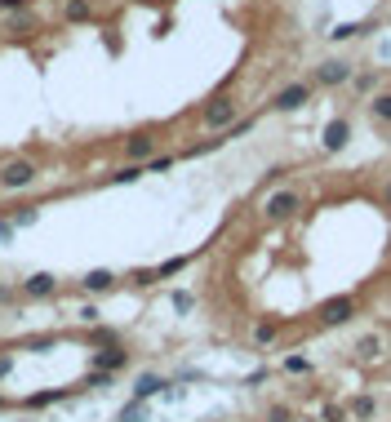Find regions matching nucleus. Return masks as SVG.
<instances>
[{
  "mask_svg": "<svg viewBox=\"0 0 391 422\" xmlns=\"http://www.w3.org/2000/svg\"><path fill=\"white\" fill-rule=\"evenodd\" d=\"M142 169H147V174H165V169H174V156H152Z\"/></svg>",
  "mask_w": 391,
  "mask_h": 422,
  "instance_id": "23",
  "label": "nucleus"
},
{
  "mask_svg": "<svg viewBox=\"0 0 391 422\" xmlns=\"http://www.w3.org/2000/svg\"><path fill=\"white\" fill-rule=\"evenodd\" d=\"M31 27H36L31 14H18V18H14V31H31Z\"/></svg>",
  "mask_w": 391,
  "mask_h": 422,
  "instance_id": "31",
  "label": "nucleus"
},
{
  "mask_svg": "<svg viewBox=\"0 0 391 422\" xmlns=\"http://www.w3.org/2000/svg\"><path fill=\"white\" fill-rule=\"evenodd\" d=\"M285 373H311V360H302V356H289V360H285Z\"/></svg>",
  "mask_w": 391,
  "mask_h": 422,
  "instance_id": "26",
  "label": "nucleus"
},
{
  "mask_svg": "<svg viewBox=\"0 0 391 422\" xmlns=\"http://www.w3.org/2000/svg\"><path fill=\"white\" fill-rule=\"evenodd\" d=\"M298 209H302L298 191H276V196H267V204H263V218H267V223H285V218H293Z\"/></svg>",
  "mask_w": 391,
  "mask_h": 422,
  "instance_id": "2",
  "label": "nucleus"
},
{
  "mask_svg": "<svg viewBox=\"0 0 391 422\" xmlns=\"http://www.w3.org/2000/svg\"><path fill=\"white\" fill-rule=\"evenodd\" d=\"M356 311H360L356 298H351V294H338V298H325V303L316 307V320H320L325 329H338V324H347Z\"/></svg>",
  "mask_w": 391,
  "mask_h": 422,
  "instance_id": "1",
  "label": "nucleus"
},
{
  "mask_svg": "<svg viewBox=\"0 0 391 422\" xmlns=\"http://www.w3.org/2000/svg\"><path fill=\"white\" fill-rule=\"evenodd\" d=\"M84 289H89V294H107V289H112L116 285V276L112 271H103V267H98V271H89V276H84V280H80Z\"/></svg>",
  "mask_w": 391,
  "mask_h": 422,
  "instance_id": "13",
  "label": "nucleus"
},
{
  "mask_svg": "<svg viewBox=\"0 0 391 422\" xmlns=\"http://www.w3.org/2000/svg\"><path fill=\"white\" fill-rule=\"evenodd\" d=\"M293 418V409H285V405H272V414H267V422H289Z\"/></svg>",
  "mask_w": 391,
  "mask_h": 422,
  "instance_id": "28",
  "label": "nucleus"
},
{
  "mask_svg": "<svg viewBox=\"0 0 391 422\" xmlns=\"http://www.w3.org/2000/svg\"><path fill=\"white\" fill-rule=\"evenodd\" d=\"M142 174H147L142 165H120L116 174H112V183H133V178H142Z\"/></svg>",
  "mask_w": 391,
  "mask_h": 422,
  "instance_id": "19",
  "label": "nucleus"
},
{
  "mask_svg": "<svg viewBox=\"0 0 391 422\" xmlns=\"http://www.w3.org/2000/svg\"><path fill=\"white\" fill-rule=\"evenodd\" d=\"M165 387H169L165 378H156V373H142V378L133 382V400H142V405H147V400H152V395H161Z\"/></svg>",
  "mask_w": 391,
  "mask_h": 422,
  "instance_id": "10",
  "label": "nucleus"
},
{
  "mask_svg": "<svg viewBox=\"0 0 391 422\" xmlns=\"http://www.w3.org/2000/svg\"><path fill=\"white\" fill-rule=\"evenodd\" d=\"M378 200H383V209H391V178L383 183V191H378Z\"/></svg>",
  "mask_w": 391,
  "mask_h": 422,
  "instance_id": "33",
  "label": "nucleus"
},
{
  "mask_svg": "<svg viewBox=\"0 0 391 422\" xmlns=\"http://www.w3.org/2000/svg\"><path fill=\"white\" fill-rule=\"evenodd\" d=\"M94 347H120L116 329H94Z\"/></svg>",
  "mask_w": 391,
  "mask_h": 422,
  "instance_id": "25",
  "label": "nucleus"
},
{
  "mask_svg": "<svg viewBox=\"0 0 391 422\" xmlns=\"http://www.w3.org/2000/svg\"><path fill=\"white\" fill-rule=\"evenodd\" d=\"M67 395H76V387H71V391H40V395H31V409H45V405H58V400H67Z\"/></svg>",
  "mask_w": 391,
  "mask_h": 422,
  "instance_id": "16",
  "label": "nucleus"
},
{
  "mask_svg": "<svg viewBox=\"0 0 391 422\" xmlns=\"http://www.w3.org/2000/svg\"><path fill=\"white\" fill-rule=\"evenodd\" d=\"M0 409H5V395H0Z\"/></svg>",
  "mask_w": 391,
  "mask_h": 422,
  "instance_id": "36",
  "label": "nucleus"
},
{
  "mask_svg": "<svg viewBox=\"0 0 391 422\" xmlns=\"http://www.w3.org/2000/svg\"><path fill=\"white\" fill-rule=\"evenodd\" d=\"M89 14H94L89 0H67V5H63V18H67V22H84Z\"/></svg>",
  "mask_w": 391,
  "mask_h": 422,
  "instance_id": "15",
  "label": "nucleus"
},
{
  "mask_svg": "<svg viewBox=\"0 0 391 422\" xmlns=\"http://www.w3.org/2000/svg\"><path fill=\"white\" fill-rule=\"evenodd\" d=\"M191 303H196V298H191V294H182V289L174 294V307H178V311H191Z\"/></svg>",
  "mask_w": 391,
  "mask_h": 422,
  "instance_id": "30",
  "label": "nucleus"
},
{
  "mask_svg": "<svg viewBox=\"0 0 391 422\" xmlns=\"http://www.w3.org/2000/svg\"><path fill=\"white\" fill-rule=\"evenodd\" d=\"M236 116H240V107L231 98H214L209 107H205V125H209V129H231V125H236Z\"/></svg>",
  "mask_w": 391,
  "mask_h": 422,
  "instance_id": "4",
  "label": "nucleus"
},
{
  "mask_svg": "<svg viewBox=\"0 0 391 422\" xmlns=\"http://www.w3.org/2000/svg\"><path fill=\"white\" fill-rule=\"evenodd\" d=\"M36 183V165L31 160H9L5 169H0V187L5 191H22Z\"/></svg>",
  "mask_w": 391,
  "mask_h": 422,
  "instance_id": "3",
  "label": "nucleus"
},
{
  "mask_svg": "<svg viewBox=\"0 0 391 422\" xmlns=\"http://www.w3.org/2000/svg\"><path fill=\"white\" fill-rule=\"evenodd\" d=\"M142 414H147V405L142 400H129L125 409H120V422H142Z\"/></svg>",
  "mask_w": 391,
  "mask_h": 422,
  "instance_id": "21",
  "label": "nucleus"
},
{
  "mask_svg": "<svg viewBox=\"0 0 391 422\" xmlns=\"http://www.w3.org/2000/svg\"><path fill=\"white\" fill-rule=\"evenodd\" d=\"M280 329H276V324L272 320H263V324H253V342H272V338H276Z\"/></svg>",
  "mask_w": 391,
  "mask_h": 422,
  "instance_id": "24",
  "label": "nucleus"
},
{
  "mask_svg": "<svg viewBox=\"0 0 391 422\" xmlns=\"http://www.w3.org/2000/svg\"><path fill=\"white\" fill-rule=\"evenodd\" d=\"M360 31H369V22H347V27H338L329 36H334V40H351V36H360Z\"/></svg>",
  "mask_w": 391,
  "mask_h": 422,
  "instance_id": "22",
  "label": "nucleus"
},
{
  "mask_svg": "<svg viewBox=\"0 0 391 422\" xmlns=\"http://www.w3.org/2000/svg\"><path fill=\"white\" fill-rule=\"evenodd\" d=\"M351 352H356V360H378L383 356V333H360Z\"/></svg>",
  "mask_w": 391,
  "mask_h": 422,
  "instance_id": "12",
  "label": "nucleus"
},
{
  "mask_svg": "<svg viewBox=\"0 0 391 422\" xmlns=\"http://www.w3.org/2000/svg\"><path fill=\"white\" fill-rule=\"evenodd\" d=\"M125 156H129V165H147L156 156V138L152 134H133L129 142H125Z\"/></svg>",
  "mask_w": 391,
  "mask_h": 422,
  "instance_id": "5",
  "label": "nucleus"
},
{
  "mask_svg": "<svg viewBox=\"0 0 391 422\" xmlns=\"http://www.w3.org/2000/svg\"><path fill=\"white\" fill-rule=\"evenodd\" d=\"M347 138H351V125H347V120H329V125H325V151H342V147H347Z\"/></svg>",
  "mask_w": 391,
  "mask_h": 422,
  "instance_id": "9",
  "label": "nucleus"
},
{
  "mask_svg": "<svg viewBox=\"0 0 391 422\" xmlns=\"http://www.w3.org/2000/svg\"><path fill=\"white\" fill-rule=\"evenodd\" d=\"M58 338L54 333H40V338H27V352H45V347H54Z\"/></svg>",
  "mask_w": 391,
  "mask_h": 422,
  "instance_id": "27",
  "label": "nucleus"
},
{
  "mask_svg": "<svg viewBox=\"0 0 391 422\" xmlns=\"http://www.w3.org/2000/svg\"><path fill=\"white\" fill-rule=\"evenodd\" d=\"M125 365H129L125 347H103V352H94V369H103V373H116V369H125Z\"/></svg>",
  "mask_w": 391,
  "mask_h": 422,
  "instance_id": "7",
  "label": "nucleus"
},
{
  "mask_svg": "<svg viewBox=\"0 0 391 422\" xmlns=\"http://www.w3.org/2000/svg\"><path fill=\"white\" fill-rule=\"evenodd\" d=\"M182 267H187V258H169V262H161V267H156V280H169V276H178Z\"/></svg>",
  "mask_w": 391,
  "mask_h": 422,
  "instance_id": "20",
  "label": "nucleus"
},
{
  "mask_svg": "<svg viewBox=\"0 0 391 422\" xmlns=\"http://www.w3.org/2000/svg\"><path fill=\"white\" fill-rule=\"evenodd\" d=\"M374 84H378L374 76H356V89H360V93H369V89H374Z\"/></svg>",
  "mask_w": 391,
  "mask_h": 422,
  "instance_id": "32",
  "label": "nucleus"
},
{
  "mask_svg": "<svg viewBox=\"0 0 391 422\" xmlns=\"http://www.w3.org/2000/svg\"><path fill=\"white\" fill-rule=\"evenodd\" d=\"M9 369H14V356H0V378H5Z\"/></svg>",
  "mask_w": 391,
  "mask_h": 422,
  "instance_id": "34",
  "label": "nucleus"
},
{
  "mask_svg": "<svg viewBox=\"0 0 391 422\" xmlns=\"http://www.w3.org/2000/svg\"><path fill=\"white\" fill-rule=\"evenodd\" d=\"M58 289V276H49V271H36L22 280V298H49Z\"/></svg>",
  "mask_w": 391,
  "mask_h": 422,
  "instance_id": "6",
  "label": "nucleus"
},
{
  "mask_svg": "<svg viewBox=\"0 0 391 422\" xmlns=\"http://www.w3.org/2000/svg\"><path fill=\"white\" fill-rule=\"evenodd\" d=\"M307 98H311L307 84H289V89H280V93H276V103H272V107H276V112H298V107L307 103Z\"/></svg>",
  "mask_w": 391,
  "mask_h": 422,
  "instance_id": "8",
  "label": "nucleus"
},
{
  "mask_svg": "<svg viewBox=\"0 0 391 422\" xmlns=\"http://www.w3.org/2000/svg\"><path fill=\"white\" fill-rule=\"evenodd\" d=\"M347 414L356 418V422H369L374 414H378V405H374V395H356V400L347 405Z\"/></svg>",
  "mask_w": 391,
  "mask_h": 422,
  "instance_id": "14",
  "label": "nucleus"
},
{
  "mask_svg": "<svg viewBox=\"0 0 391 422\" xmlns=\"http://www.w3.org/2000/svg\"><path fill=\"white\" fill-rule=\"evenodd\" d=\"M0 5H5V9H18V14H22V9H27V5H22V0H0Z\"/></svg>",
  "mask_w": 391,
  "mask_h": 422,
  "instance_id": "35",
  "label": "nucleus"
},
{
  "mask_svg": "<svg viewBox=\"0 0 391 422\" xmlns=\"http://www.w3.org/2000/svg\"><path fill=\"white\" fill-rule=\"evenodd\" d=\"M351 414H347V405H338V400H329L325 409H320V422H347Z\"/></svg>",
  "mask_w": 391,
  "mask_h": 422,
  "instance_id": "18",
  "label": "nucleus"
},
{
  "mask_svg": "<svg viewBox=\"0 0 391 422\" xmlns=\"http://www.w3.org/2000/svg\"><path fill=\"white\" fill-rule=\"evenodd\" d=\"M36 223V209H22V213H14V223L9 227H31Z\"/></svg>",
  "mask_w": 391,
  "mask_h": 422,
  "instance_id": "29",
  "label": "nucleus"
},
{
  "mask_svg": "<svg viewBox=\"0 0 391 422\" xmlns=\"http://www.w3.org/2000/svg\"><path fill=\"white\" fill-rule=\"evenodd\" d=\"M347 76H351V67H347V63H320V67H316V80H320L325 89H334V84H342Z\"/></svg>",
  "mask_w": 391,
  "mask_h": 422,
  "instance_id": "11",
  "label": "nucleus"
},
{
  "mask_svg": "<svg viewBox=\"0 0 391 422\" xmlns=\"http://www.w3.org/2000/svg\"><path fill=\"white\" fill-rule=\"evenodd\" d=\"M369 112H374V120H383V125H391V93H378Z\"/></svg>",
  "mask_w": 391,
  "mask_h": 422,
  "instance_id": "17",
  "label": "nucleus"
}]
</instances>
